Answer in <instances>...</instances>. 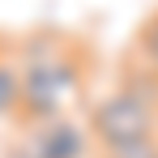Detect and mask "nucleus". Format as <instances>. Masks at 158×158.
Segmentation results:
<instances>
[{
	"label": "nucleus",
	"mask_w": 158,
	"mask_h": 158,
	"mask_svg": "<svg viewBox=\"0 0 158 158\" xmlns=\"http://www.w3.org/2000/svg\"><path fill=\"white\" fill-rule=\"evenodd\" d=\"M85 132L98 150H120V145H132V141L158 137V103L120 85L115 94H107L90 107Z\"/></svg>",
	"instance_id": "2"
},
{
	"label": "nucleus",
	"mask_w": 158,
	"mask_h": 158,
	"mask_svg": "<svg viewBox=\"0 0 158 158\" xmlns=\"http://www.w3.org/2000/svg\"><path fill=\"white\" fill-rule=\"evenodd\" d=\"M13 60L22 69V98L17 120L22 124H47L60 120L77 103L81 85L90 81V47L77 34H64L56 26H39L13 39Z\"/></svg>",
	"instance_id": "1"
},
{
	"label": "nucleus",
	"mask_w": 158,
	"mask_h": 158,
	"mask_svg": "<svg viewBox=\"0 0 158 158\" xmlns=\"http://www.w3.org/2000/svg\"><path fill=\"white\" fill-rule=\"evenodd\" d=\"M26 128H30L26 141L9 158H85L90 150V132L69 115L47 120V124H26Z\"/></svg>",
	"instance_id": "3"
},
{
	"label": "nucleus",
	"mask_w": 158,
	"mask_h": 158,
	"mask_svg": "<svg viewBox=\"0 0 158 158\" xmlns=\"http://www.w3.org/2000/svg\"><path fill=\"white\" fill-rule=\"evenodd\" d=\"M98 158H158V137L132 141V145H120V150H98Z\"/></svg>",
	"instance_id": "6"
},
{
	"label": "nucleus",
	"mask_w": 158,
	"mask_h": 158,
	"mask_svg": "<svg viewBox=\"0 0 158 158\" xmlns=\"http://www.w3.org/2000/svg\"><path fill=\"white\" fill-rule=\"evenodd\" d=\"M17 98H22V69L13 60V39L0 34V120L17 115Z\"/></svg>",
	"instance_id": "4"
},
{
	"label": "nucleus",
	"mask_w": 158,
	"mask_h": 158,
	"mask_svg": "<svg viewBox=\"0 0 158 158\" xmlns=\"http://www.w3.org/2000/svg\"><path fill=\"white\" fill-rule=\"evenodd\" d=\"M132 60L158 77V9L141 22V26H137V39H132Z\"/></svg>",
	"instance_id": "5"
}]
</instances>
